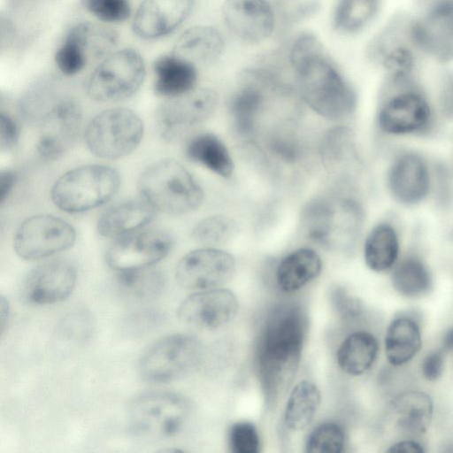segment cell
<instances>
[{
	"mask_svg": "<svg viewBox=\"0 0 453 453\" xmlns=\"http://www.w3.org/2000/svg\"><path fill=\"white\" fill-rule=\"evenodd\" d=\"M288 61L300 96L319 115L340 120L355 111L357 96L352 86L313 34L303 32L294 39Z\"/></svg>",
	"mask_w": 453,
	"mask_h": 453,
	"instance_id": "cell-1",
	"label": "cell"
},
{
	"mask_svg": "<svg viewBox=\"0 0 453 453\" xmlns=\"http://www.w3.org/2000/svg\"><path fill=\"white\" fill-rule=\"evenodd\" d=\"M305 320L296 307H281L268 318L261 337L257 369L266 398L281 397L291 384L300 362Z\"/></svg>",
	"mask_w": 453,
	"mask_h": 453,
	"instance_id": "cell-2",
	"label": "cell"
},
{
	"mask_svg": "<svg viewBox=\"0 0 453 453\" xmlns=\"http://www.w3.org/2000/svg\"><path fill=\"white\" fill-rule=\"evenodd\" d=\"M364 222L359 201L348 194H329L308 202L301 214V230L311 241L327 249L354 244Z\"/></svg>",
	"mask_w": 453,
	"mask_h": 453,
	"instance_id": "cell-3",
	"label": "cell"
},
{
	"mask_svg": "<svg viewBox=\"0 0 453 453\" xmlns=\"http://www.w3.org/2000/svg\"><path fill=\"white\" fill-rule=\"evenodd\" d=\"M376 121L388 136H425L435 129L437 117L430 99L410 79L389 80Z\"/></svg>",
	"mask_w": 453,
	"mask_h": 453,
	"instance_id": "cell-4",
	"label": "cell"
},
{
	"mask_svg": "<svg viewBox=\"0 0 453 453\" xmlns=\"http://www.w3.org/2000/svg\"><path fill=\"white\" fill-rule=\"evenodd\" d=\"M142 198L156 211L183 215L198 209L203 192L191 173L174 159H162L146 167L138 179Z\"/></svg>",
	"mask_w": 453,
	"mask_h": 453,
	"instance_id": "cell-5",
	"label": "cell"
},
{
	"mask_svg": "<svg viewBox=\"0 0 453 453\" xmlns=\"http://www.w3.org/2000/svg\"><path fill=\"white\" fill-rule=\"evenodd\" d=\"M120 176L103 165H88L72 169L54 183L50 197L61 211L82 212L109 201L119 190Z\"/></svg>",
	"mask_w": 453,
	"mask_h": 453,
	"instance_id": "cell-6",
	"label": "cell"
},
{
	"mask_svg": "<svg viewBox=\"0 0 453 453\" xmlns=\"http://www.w3.org/2000/svg\"><path fill=\"white\" fill-rule=\"evenodd\" d=\"M189 412L190 404L183 395L166 391L149 392L131 402L127 423L137 437L168 439L182 429Z\"/></svg>",
	"mask_w": 453,
	"mask_h": 453,
	"instance_id": "cell-7",
	"label": "cell"
},
{
	"mask_svg": "<svg viewBox=\"0 0 453 453\" xmlns=\"http://www.w3.org/2000/svg\"><path fill=\"white\" fill-rule=\"evenodd\" d=\"M143 136V123L132 110L116 107L95 116L88 124L84 140L95 156L118 159L132 153Z\"/></svg>",
	"mask_w": 453,
	"mask_h": 453,
	"instance_id": "cell-8",
	"label": "cell"
},
{
	"mask_svg": "<svg viewBox=\"0 0 453 453\" xmlns=\"http://www.w3.org/2000/svg\"><path fill=\"white\" fill-rule=\"evenodd\" d=\"M144 76L145 65L140 53L133 49L116 50L102 59L93 71L87 92L97 102L120 101L139 89Z\"/></svg>",
	"mask_w": 453,
	"mask_h": 453,
	"instance_id": "cell-9",
	"label": "cell"
},
{
	"mask_svg": "<svg viewBox=\"0 0 453 453\" xmlns=\"http://www.w3.org/2000/svg\"><path fill=\"white\" fill-rule=\"evenodd\" d=\"M202 345L194 336L175 334L153 343L142 355L139 370L142 379L153 383L178 380L200 362Z\"/></svg>",
	"mask_w": 453,
	"mask_h": 453,
	"instance_id": "cell-10",
	"label": "cell"
},
{
	"mask_svg": "<svg viewBox=\"0 0 453 453\" xmlns=\"http://www.w3.org/2000/svg\"><path fill=\"white\" fill-rule=\"evenodd\" d=\"M217 104L218 95L209 88H196L184 95L168 98L157 110V131L163 140L176 142L192 127L205 121Z\"/></svg>",
	"mask_w": 453,
	"mask_h": 453,
	"instance_id": "cell-11",
	"label": "cell"
},
{
	"mask_svg": "<svg viewBox=\"0 0 453 453\" xmlns=\"http://www.w3.org/2000/svg\"><path fill=\"white\" fill-rule=\"evenodd\" d=\"M75 239V229L67 221L52 215H35L18 227L13 247L23 259L38 260L68 250Z\"/></svg>",
	"mask_w": 453,
	"mask_h": 453,
	"instance_id": "cell-12",
	"label": "cell"
},
{
	"mask_svg": "<svg viewBox=\"0 0 453 453\" xmlns=\"http://www.w3.org/2000/svg\"><path fill=\"white\" fill-rule=\"evenodd\" d=\"M421 12L409 24L413 44L442 61L453 59V0H418Z\"/></svg>",
	"mask_w": 453,
	"mask_h": 453,
	"instance_id": "cell-13",
	"label": "cell"
},
{
	"mask_svg": "<svg viewBox=\"0 0 453 453\" xmlns=\"http://www.w3.org/2000/svg\"><path fill=\"white\" fill-rule=\"evenodd\" d=\"M173 245L168 232L142 228L117 238L107 250L105 260L116 272L146 268L164 259Z\"/></svg>",
	"mask_w": 453,
	"mask_h": 453,
	"instance_id": "cell-14",
	"label": "cell"
},
{
	"mask_svg": "<svg viewBox=\"0 0 453 453\" xmlns=\"http://www.w3.org/2000/svg\"><path fill=\"white\" fill-rule=\"evenodd\" d=\"M234 257L222 250L203 248L183 256L175 268V279L183 288L203 291L218 288L234 275Z\"/></svg>",
	"mask_w": 453,
	"mask_h": 453,
	"instance_id": "cell-15",
	"label": "cell"
},
{
	"mask_svg": "<svg viewBox=\"0 0 453 453\" xmlns=\"http://www.w3.org/2000/svg\"><path fill=\"white\" fill-rule=\"evenodd\" d=\"M82 120L80 104L63 98L40 121L36 150L46 160H55L67 152L75 142Z\"/></svg>",
	"mask_w": 453,
	"mask_h": 453,
	"instance_id": "cell-16",
	"label": "cell"
},
{
	"mask_svg": "<svg viewBox=\"0 0 453 453\" xmlns=\"http://www.w3.org/2000/svg\"><path fill=\"white\" fill-rule=\"evenodd\" d=\"M387 185L399 203L412 206L424 202L432 192V172L426 159L411 150L398 152L391 161Z\"/></svg>",
	"mask_w": 453,
	"mask_h": 453,
	"instance_id": "cell-17",
	"label": "cell"
},
{
	"mask_svg": "<svg viewBox=\"0 0 453 453\" xmlns=\"http://www.w3.org/2000/svg\"><path fill=\"white\" fill-rule=\"evenodd\" d=\"M238 300L226 288L196 291L179 305L180 321L189 326L213 330L228 323L237 313Z\"/></svg>",
	"mask_w": 453,
	"mask_h": 453,
	"instance_id": "cell-18",
	"label": "cell"
},
{
	"mask_svg": "<svg viewBox=\"0 0 453 453\" xmlns=\"http://www.w3.org/2000/svg\"><path fill=\"white\" fill-rule=\"evenodd\" d=\"M76 280V268L69 261L45 262L29 272L22 286V296L35 305L57 303L72 294Z\"/></svg>",
	"mask_w": 453,
	"mask_h": 453,
	"instance_id": "cell-19",
	"label": "cell"
},
{
	"mask_svg": "<svg viewBox=\"0 0 453 453\" xmlns=\"http://www.w3.org/2000/svg\"><path fill=\"white\" fill-rule=\"evenodd\" d=\"M222 18L236 38L250 44L266 40L275 27L274 12L267 0H226Z\"/></svg>",
	"mask_w": 453,
	"mask_h": 453,
	"instance_id": "cell-20",
	"label": "cell"
},
{
	"mask_svg": "<svg viewBox=\"0 0 453 453\" xmlns=\"http://www.w3.org/2000/svg\"><path fill=\"white\" fill-rule=\"evenodd\" d=\"M194 0H142L133 21L134 33L142 39L171 34L189 16Z\"/></svg>",
	"mask_w": 453,
	"mask_h": 453,
	"instance_id": "cell-21",
	"label": "cell"
},
{
	"mask_svg": "<svg viewBox=\"0 0 453 453\" xmlns=\"http://www.w3.org/2000/svg\"><path fill=\"white\" fill-rule=\"evenodd\" d=\"M156 210L143 198L119 203L99 217L96 228L100 235L119 238L147 226L155 217Z\"/></svg>",
	"mask_w": 453,
	"mask_h": 453,
	"instance_id": "cell-22",
	"label": "cell"
},
{
	"mask_svg": "<svg viewBox=\"0 0 453 453\" xmlns=\"http://www.w3.org/2000/svg\"><path fill=\"white\" fill-rule=\"evenodd\" d=\"M433 411V401L429 395L419 391H407L393 400L389 413L394 428L410 439L426 432Z\"/></svg>",
	"mask_w": 453,
	"mask_h": 453,
	"instance_id": "cell-23",
	"label": "cell"
},
{
	"mask_svg": "<svg viewBox=\"0 0 453 453\" xmlns=\"http://www.w3.org/2000/svg\"><path fill=\"white\" fill-rule=\"evenodd\" d=\"M225 42L218 29L195 26L176 40L172 54L197 66L214 63L223 53Z\"/></svg>",
	"mask_w": 453,
	"mask_h": 453,
	"instance_id": "cell-24",
	"label": "cell"
},
{
	"mask_svg": "<svg viewBox=\"0 0 453 453\" xmlns=\"http://www.w3.org/2000/svg\"><path fill=\"white\" fill-rule=\"evenodd\" d=\"M153 71L154 90L160 96L173 98L196 88V66L172 53L157 58Z\"/></svg>",
	"mask_w": 453,
	"mask_h": 453,
	"instance_id": "cell-25",
	"label": "cell"
},
{
	"mask_svg": "<svg viewBox=\"0 0 453 453\" xmlns=\"http://www.w3.org/2000/svg\"><path fill=\"white\" fill-rule=\"evenodd\" d=\"M321 268L320 257L315 250H296L279 263L275 274L277 285L286 293L295 292L318 277Z\"/></svg>",
	"mask_w": 453,
	"mask_h": 453,
	"instance_id": "cell-26",
	"label": "cell"
},
{
	"mask_svg": "<svg viewBox=\"0 0 453 453\" xmlns=\"http://www.w3.org/2000/svg\"><path fill=\"white\" fill-rule=\"evenodd\" d=\"M400 251V239L395 226L388 221L378 223L369 232L364 245L367 266L377 273L395 265Z\"/></svg>",
	"mask_w": 453,
	"mask_h": 453,
	"instance_id": "cell-27",
	"label": "cell"
},
{
	"mask_svg": "<svg viewBox=\"0 0 453 453\" xmlns=\"http://www.w3.org/2000/svg\"><path fill=\"white\" fill-rule=\"evenodd\" d=\"M188 159L199 164L222 178H229L234 165L223 141L211 133L193 136L185 147Z\"/></svg>",
	"mask_w": 453,
	"mask_h": 453,
	"instance_id": "cell-28",
	"label": "cell"
},
{
	"mask_svg": "<svg viewBox=\"0 0 453 453\" xmlns=\"http://www.w3.org/2000/svg\"><path fill=\"white\" fill-rule=\"evenodd\" d=\"M421 347V334L418 323L409 317H398L388 326L385 335V353L393 365L411 361Z\"/></svg>",
	"mask_w": 453,
	"mask_h": 453,
	"instance_id": "cell-29",
	"label": "cell"
},
{
	"mask_svg": "<svg viewBox=\"0 0 453 453\" xmlns=\"http://www.w3.org/2000/svg\"><path fill=\"white\" fill-rule=\"evenodd\" d=\"M379 345L373 334L357 331L341 343L336 358L340 368L349 375H361L375 362Z\"/></svg>",
	"mask_w": 453,
	"mask_h": 453,
	"instance_id": "cell-30",
	"label": "cell"
},
{
	"mask_svg": "<svg viewBox=\"0 0 453 453\" xmlns=\"http://www.w3.org/2000/svg\"><path fill=\"white\" fill-rule=\"evenodd\" d=\"M66 35L76 43L88 61L104 59L113 52L119 42V34L114 29L91 22L73 26Z\"/></svg>",
	"mask_w": 453,
	"mask_h": 453,
	"instance_id": "cell-31",
	"label": "cell"
},
{
	"mask_svg": "<svg viewBox=\"0 0 453 453\" xmlns=\"http://www.w3.org/2000/svg\"><path fill=\"white\" fill-rule=\"evenodd\" d=\"M116 286L122 297L132 302H147L164 289L165 276L153 266L117 272Z\"/></svg>",
	"mask_w": 453,
	"mask_h": 453,
	"instance_id": "cell-32",
	"label": "cell"
},
{
	"mask_svg": "<svg viewBox=\"0 0 453 453\" xmlns=\"http://www.w3.org/2000/svg\"><path fill=\"white\" fill-rule=\"evenodd\" d=\"M320 403V392L316 384L303 380L291 391L288 399L284 422L292 431L304 429L312 420Z\"/></svg>",
	"mask_w": 453,
	"mask_h": 453,
	"instance_id": "cell-33",
	"label": "cell"
},
{
	"mask_svg": "<svg viewBox=\"0 0 453 453\" xmlns=\"http://www.w3.org/2000/svg\"><path fill=\"white\" fill-rule=\"evenodd\" d=\"M392 284L402 296L418 297L430 290L432 276L424 261L411 255L395 264Z\"/></svg>",
	"mask_w": 453,
	"mask_h": 453,
	"instance_id": "cell-34",
	"label": "cell"
},
{
	"mask_svg": "<svg viewBox=\"0 0 453 453\" xmlns=\"http://www.w3.org/2000/svg\"><path fill=\"white\" fill-rule=\"evenodd\" d=\"M380 7V0H337L333 27L343 34L358 33L373 20Z\"/></svg>",
	"mask_w": 453,
	"mask_h": 453,
	"instance_id": "cell-35",
	"label": "cell"
},
{
	"mask_svg": "<svg viewBox=\"0 0 453 453\" xmlns=\"http://www.w3.org/2000/svg\"><path fill=\"white\" fill-rule=\"evenodd\" d=\"M354 134L347 127H334L327 132L321 143V158L326 167L335 172L357 159Z\"/></svg>",
	"mask_w": 453,
	"mask_h": 453,
	"instance_id": "cell-36",
	"label": "cell"
},
{
	"mask_svg": "<svg viewBox=\"0 0 453 453\" xmlns=\"http://www.w3.org/2000/svg\"><path fill=\"white\" fill-rule=\"evenodd\" d=\"M237 233L238 226L233 219L214 215L197 222L191 231V237L202 244L216 245L230 241Z\"/></svg>",
	"mask_w": 453,
	"mask_h": 453,
	"instance_id": "cell-37",
	"label": "cell"
},
{
	"mask_svg": "<svg viewBox=\"0 0 453 453\" xmlns=\"http://www.w3.org/2000/svg\"><path fill=\"white\" fill-rule=\"evenodd\" d=\"M345 434L342 426L334 421L319 424L309 434L306 451L309 453H338L342 450Z\"/></svg>",
	"mask_w": 453,
	"mask_h": 453,
	"instance_id": "cell-38",
	"label": "cell"
},
{
	"mask_svg": "<svg viewBox=\"0 0 453 453\" xmlns=\"http://www.w3.org/2000/svg\"><path fill=\"white\" fill-rule=\"evenodd\" d=\"M268 148L276 158L288 164L297 162L303 153L300 141L289 127L273 130L268 138Z\"/></svg>",
	"mask_w": 453,
	"mask_h": 453,
	"instance_id": "cell-39",
	"label": "cell"
},
{
	"mask_svg": "<svg viewBox=\"0 0 453 453\" xmlns=\"http://www.w3.org/2000/svg\"><path fill=\"white\" fill-rule=\"evenodd\" d=\"M81 4L98 19L108 23L122 22L131 14L129 0H81Z\"/></svg>",
	"mask_w": 453,
	"mask_h": 453,
	"instance_id": "cell-40",
	"label": "cell"
},
{
	"mask_svg": "<svg viewBox=\"0 0 453 453\" xmlns=\"http://www.w3.org/2000/svg\"><path fill=\"white\" fill-rule=\"evenodd\" d=\"M229 445L235 453H257L260 440L256 426L247 421L234 424L229 430Z\"/></svg>",
	"mask_w": 453,
	"mask_h": 453,
	"instance_id": "cell-41",
	"label": "cell"
},
{
	"mask_svg": "<svg viewBox=\"0 0 453 453\" xmlns=\"http://www.w3.org/2000/svg\"><path fill=\"white\" fill-rule=\"evenodd\" d=\"M55 62L63 74L73 75L81 72L88 61L76 43L65 35L55 53Z\"/></svg>",
	"mask_w": 453,
	"mask_h": 453,
	"instance_id": "cell-42",
	"label": "cell"
},
{
	"mask_svg": "<svg viewBox=\"0 0 453 453\" xmlns=\"http://www.w3.org/2000/svg\"><path fill=\"white\" fill-rule=\"evenodd\" d=\"M19 139V127L15 120L4 112L0 115V143L2 149L11 150Z\"/></svg>",
	"mask_w": 453,
	"mask_h": 453,
	"instance_id": "cell-43",
	"label": "cell"
},
{
	"mask_svg": "<svg viewBox=\"0 0 453 453\" xmlns=\"http://www.w3.org/2000/svg\"><path fill=\"white\" fill-rule=\"evenodd\" d=\"M444 366V354L441 350H434L428 353L422 362V373L428 380H437L442 373Z\"/></svg>",
	"mask_w": 453,
	"mask_h": 453,
	"instance_id": "cell-44",
	"label": "cell"
},
{
	"mask_svg": "<svg viewBox=\"0 0 453 453\" xmlns=\"http://www.w3.org/2000/svg\"><path fill=\"white\" fill-rule=\"evenodd\" d=\"M333 297L337 310L343 315H351L358 311L359 305L357 301L342 289H337L334 293Z\"/></svg>",
	"mask_w": 453,
	"mask_h": 453,
	"instance_id": "cell-45",
	"label": "cell"
},
{
	"mask_svg": "<svg viewBox=\"0 0 453 453\" xmlns=\"http://www.w3.org/2000/svg\"><path fill=\"white\" fill-rule=\"evenodd\" d=\"M390 452H424V449L420 443L412 439H403L394 443L390 449Z\"/></svg>",
	"mask_w": 453,
	"mask_h": 453,
	"instance_id": "cell-46",
	"label": "cell"
},
{
	"mask_svg": "<svg viewBox=\"0 0 453 453\" xmlns=\"http://www.w3.org/2000/svg\"><path fill=\"white\" fill-rule=\"evenodd\" d=\"M16 175L12 171H5L1 173L0 176V201H4L7 198L12 188L15 184Z\"/></svg>",
	"mask_w": 453,
	"mask_h": 453,
	"instance_id": "cell-47",
	"label": "cell"
},
{
	"mask_svg": "<svg viewBox=\"0 0 453 453\" xmlns=\"http://www.w3.org/2000/svg\"><path fill=\"white\" fill-rule=\"evenodd\" d=\"M441 104L442 105V111L445 114L449 116L453 115V80L450 79L446 82L443 88Z\"/></svg>",
	"mask_w": 453,
	"mask_h": 453,
	"instance_id": "cell-48",
	"label": "cell"
},
{
	"mask_svg": "<svg viewBox=\"0 0 453 453\" xmlns=\"http://www.w3.org/2000/svg\"><path fill=\"white\" fill-rule=\"evenodd\" d=\"M9 309V303L8 301L4 297L1 296L0 301V326H1V332L4 333V327L8 323V318L10 313Z\"/></svg>",
	"mask_w": 453,
	"mask_h": 453,
	"instance_id": "cell-49",
	"label": "cell"
},
{
	"mask_svg": "<svg viewBox=\"0 0 453 453\" xmlns=\"http://www.w3.org/2000/svg\"><path fill=\"white\" fill-rule=\"evenodd\" d=\"M442 346L447 351L453 350V326L449 327L444 334Z\"/></svg>",
	"mask_w": 453,
	"mask_h": 453,
	"instance_id": "cell-50",
	"label": "cell"
}]
</instances>
